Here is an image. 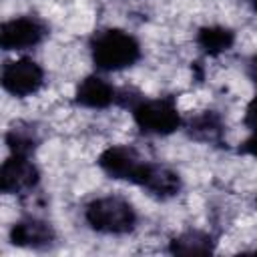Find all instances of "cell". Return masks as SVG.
<instances>
[{
    "label": "cell",
    "instance_id": "6da1fadb",
    "mask_svg": "<svg viewBox=\"0 0 257 257\" xmlns=\"http://www.w3.org/2000/svg\"><path fill=\"white\" fill-rule=\"evenodd\" d=\"M92 62L100 70H122L133 66L141 56V46L135 36L124 30L110 28L100 32L92 44Z\"/></svg>",
    "mask_w": 257,
    "mask_h": 257
},
{
    "label": "cell",
    "instance_id": "7a4b0ae2",
    "mask_svg": "<svg viewBox=\"0 0 257 257\" xmlns=\"http://www.w3.org/2000/svg\"><path fill=\"white\" fill-rule=\"evenodd\" d=\"M84 219L90 229L104 235H124L137 225L135 207L120 197H100L86 205Z\"/></svg>",
    "mask_w": 257,
    "mask_h": 257
},
{
    "label": "cell",
    "instance_id": "3957f363",
    "mask_svg": "<svg viewBox=\"0 0 257 257\" xmlns=\"http://www.w3.org/2000/svg\"><path fill=\"white\" fill-rule=\"evenodd\" d=\"M131 112L137 126L147 135L165 137L181 126V114L173 98H157V100L143 98Z\"/></svg>",
    "mask_w": 257,
    "mask_h": 257
},
{
    "label": "cell",
    "instance_id": "277c9868",
    "mask_svg": "<svg viewBox=\"0 0 257 257\" xmlns=\"http://www.w3.org/2000/svg\"><path fill=\"white\" fill-rule=\"evenodd\" d=\"M40 173L24 155H12L2 163L0 169V189L6 195H22L32 191L38 185Z\"/></svg>",
    "mask_w": 257,
    "mask_h": 257
},
{
    "label": "cell",
    "instance_id": "5b68a950",
    "mask_svg": "<svg viewBox=\"0 0 257 257\" xmlns=\"http://www.w3.org/2000/svg\"><path fill=\"white\" fill-rule=\"evenodd\" d=\"M44 82V70L32 58H18L4 66L2 86L14 96L34 94Z\"/></svg>",
    "mask_w": 257,
    "mask_h": 257
},
{
    "label": "cell",
    "instance_id": "8992f818",
    "mask_svg": "<svg viewBox=\"0 0 257 257\" xmlns=\"http://www.w3.org/2000/svg\"><path fill=\"white\" fill-rule=\"evenodd\" d=\"M46 34L44 24L34 16L12 18L0 28V44L4 50H24L42 42Z\"/></svg>",
    "mask_w": 257,
    "mask_h": 257
},
{
    "label": "cell",
    "instance_id": "52a82bcc",
    "mask_svg": "<svg viewBox=\"0 0 257 257\" xmlns=\"http://www.w3.org/2000/svg\"><path fill=\"white\" fill-rule=\"evenodd\" d=\"M147 161H143L137 151L128 147H108L98 157V167L112 179H122L137 183L143 167Z\"/></svg>",
    "mask_w": 257,
    "mask_h": 257
},
{
    "label": "cell",
    "instance_id": "ba28073f",
    "mask_svg": "<svg viewBox=\"0 0 257 257\" xmlns=\"http://www.w3.org/2000/svg\"><path fill=\"white\" fill-rule=\"evenodd\" d=\"M157 199H171L181 191V177L173 169L157 163H145L137 183Z\"/></svg>",
    "mask_w": 257,
    "mask_h": 257
},
{
    "label": "cell",
    "instance_id": "9c48e42d",
    "mask_svg": "<svg viewBox=\"0 0 257 257\" xmlns=\"http://www.w3.org/2000/svg\"><path fill=\"white\" fill-rule=\"evenodd\" d=\"M10 241L16 247H28V249H42L52 245L54 231L52 227L36 217H26L16 221L10 227Z\"/></svg>",
    "mask_w": 257,
    "mask_h": 257
},
{
    "label": "cell",
    "instance_id": "30bf717a",
    "mask_svg": "<svg viewBox=\"0 0 257 257\" xmlns=\"http://www.w3.org/2000/svg\"><path fill=\"white\" fill-rule=\"evenodd\" d=\"M74 100L84 108H106L116 100V90L100 76H86L76 86Z\"/></svg>",
    "mask_w": 257,
    "mask_h": 257
},
{
    "label": "cell",
    "instance_id": "8fae6325",
    "mask_svg": "<svg viewBox=\"0 0 257 257\" xmlns=\"http://www.w3.org/2000/svg\"><path fill=\"white\" fill-rule=\"evenodd\" d=\"M223 131H225L223 120L215 110H203L201 114L193 116L189 122V135L197 141L211 145H221Z\"/></svg>",
    "mask_w": 257,
    "mask_h": 257
},
{
    "label": "cell",
    "instance_id": "7c38bea8",
    "mask_svg": "<svg viewBox=\"0 0 257 257\" xmlns=\"http://www.w3.org/2000/svg\"><path fill=\"white\" fill-rule=\"evenodd\" d=\"M233 42H235V34L225 26H203L197 32V44L209 56L227 52L233 46Z\"/></svg>",
    "mask_w": 257,
    "mask_h": 257
},
{
    "label": "cell",
    "instance_id": "4fadbf2b",
    "mask_svg": "<svg viewBox=\"0 0 257 257\" xmlns=\"http://www.w3.org/2000/svg\"><path fill=\"white\" fill-rule=\"evenodd\" d=\"M169 251L175 255L211 253L213 251V239L203 231H187V233H183L171 241Z\"/></svg>",
    "mask_w": 257,
    "mask_h": 257
},
{
    "label": "cell",
    "instance_id": "5bb4252c",
    "mask_svg": "<svg viewBox=\"0 0 257 257\" xmlns=\"http://www.w3.org/2000/svg\"><path fill=\"white\" fill-rule=\"evenodd\" d=\"M36 137L30 128H22V126H12L6 135V145L10 149L12 155H24L30 157V153L36 149Z\"/></svg>",
    "mask_w": 257,
    "mask_h": 257
},
{
    "label": "cell",
    "instance_id": "9a60e30c",
    "mask_svg": "<svg viewBox=\"0 0 257 257\" xmlns=\"http://www.w3.org/2000/svg\"><path fill=\"white\" fill-rule=\"evenodd\" d=\"M245 124L257 135V96L247 104V110H245Z\"/></svg>",
    "mask_w": 257,
    "mask_h": 257
},
{
    "label": "cell",
    "instance_id": "2e32d148",
    "mask_svg": "<svg viewBox=\"0 0 257 257\" xmlns=\"http://www.w3.org/2000/svg\"><path fill=\"white\" fill-rule=\"evenodd\" d=\"M239 153H241V155H249V157H255V159H257V135H255V133H253L247 141H243V143H241Z\"/></svg>",
    "mask_w": 257,
    "mask_h": 257
},
{
    "label": "cell",
    "instance_id": "e0dca14e",
    "mask_svg": "<svg viewBox=\"0 0 257 257\" xmlns=\"http://www.w3.org/2000/svg\"><path fill=\"white\" fill-rule=\"evenodd\" d=\"M247 74H249V78L257 84V54L249 60V64H247Z\"/></svg>",
    "mask_w": 257,
    "mask_h": 257
},
{
    "label": "cell",
    "instance_id": "ac0fdd59",
    "mask_svg": "<svg viewBox=\"0 0 257 257\" xmlns=\"http://www.w3.org/2000/svg\"><path fill=\"white\" fill-rule=\"evenodd\" d=\"M253 8H255V10H257V0H253Z\"/></svg>",
    "mask_w": 257,
    "mask_h": 257
}]
</instances>
